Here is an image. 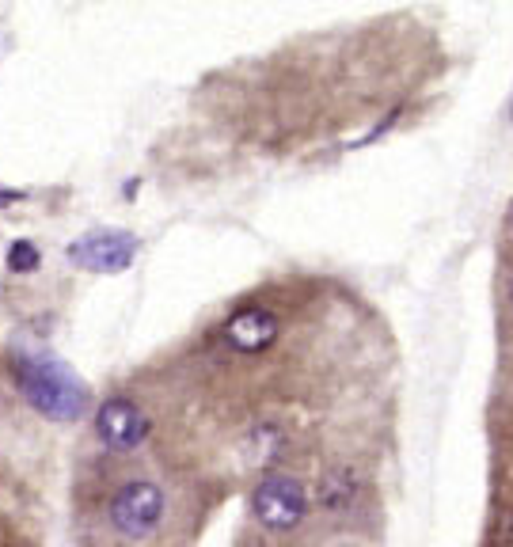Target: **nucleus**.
Listing matches in <instances>:
<instances>
[{"instance_id": "nucleus-1", "label": "nucleus", "mask_w": 513, "mask_h": 547, "mask_svg": "<svg viewBox=\"0 0 513 547\" xmlns=\"http://www.w3.org/2000/svg\"><path fill=\"white\" fill-rule=\"evenodd\" d=\"M16 380L23 399L50 422H76L88 407V388L69 365L46 354H27L16 361Z\"/></svg>"}, {"instance_id": "nucleus-2", "label": "nucleus", "mask_w": 513, "mask_h": 547, "mask_svg": "<svg viewBox=\"0 0 513 547\" xmlns=\"http://www.w3.org/2000/svg\"><path fill=\"white\" fill-rule=\"evenodd\" d=\"M164 510H168V498L164 491L149 483V479H130L122 491L111 498V525L114 532H122L126 540H145L160 529L164 521Z\"/></svg>"}, {"instance_id": "nucleus-3", "label": "nucleus", "mask_w": 513, "mask_h": 547, "mask_svg": "<svg viewBox=\"0 0 513 547\" xmlns=\"http://www.w3.org/2000/svg\"><path fill=\"white\" fill-rule=\"evenodd\" d=\"M304 510H308L304 487L289 475H263V483L251 491V517L270 532L297 529Z\"/></svg>"}, {"instance_id": "nucleus-4", "label": "nucleus", "mask_w": 513, "mask_h": 547, "mask_svg": "<svg viewBox=\"0 0 513 547\" xmlns=\"http://www.w3.org/2000/svg\"><path fill=\"white\" fill-rule=\"evenodd\" d=\"M69 259L95 274H122L137 259V236L126 228H95L69 244Z\"/></svg>"}, {"instance_id": "nucleus-5", "label": "nucleus", "mask_w": 513, "mask_h": 547, "mask_svg": "<svg viewBox=\"0 0 513 547\" xmlns=\"http://www.w3.org/2000/svg\"><path fill=\"white\" fill-rule=\"evenodd\" d=\"M95 434L114 453H130L149 434V418L141 415V407L133 399L114 396L95 411Z\"/></svg>"}, {"instance_id": "nucleus-6", "label": "nucleus", "mask_w": 513, "mask_h": 547, "mask_svg": "<svg viewBox=\"0 0 513 547\" xmlns=\"http://www.w3.org/2000/svg\"><path fill=\"white\" fill-rule=\"evenodd\" d=\"M225 342L240 354H259L266 346H274L278 339V316L266 308H244L225 323Z\"/></svg>"}, {"instance_id": "nucleus-7", "label": "nucleus", "mask_w": 513, "mask_h": 547, "mask_svg": "<svg viewBox=\"0 0 513 547\" xmlns=\"http://www.w3.org/2000/svg\"><path fill=\"white\" fill-rule=\"evenodd\" d=\"M38 266V247L31 240H16L12 251H8V270L12 274H31Z\"/></svg>"}, {"instance_id": "nucleus-8", "label": "nucleus", "mask_w": 513, "mask_h": 547, "mask_svg": "<svg viewBox=\"0 0 513 547\" xmlns=\"http://www.w3.org/2000/svg\"><path fill=\"white\" fill-rule=\"evenodd\" d=\"M19 198H23V190H12V187H4V183H0V209L12 206V202H19Z\"/></svg>"}]
</instances>
